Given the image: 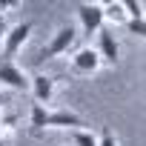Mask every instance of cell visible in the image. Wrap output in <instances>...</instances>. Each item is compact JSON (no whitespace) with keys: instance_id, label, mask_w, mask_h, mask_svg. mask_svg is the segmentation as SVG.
I'll return each mask as SVG.
<instances>
[{"instance_id":"obj_1","label":"cell","mask_w":146,"mask_h":146,"mask_svg":"<svg viewBox=\"0 0 146 146\" xmlns=\"http://www.w3.org/2000/svg\"><path fill=\"white\" fill-rule=\"evenodd\" d=\"M75 43H78V29H75V26H69V23H63V26L49 37V43L40 49L37 60H52V57L69 54L72 49H75Z\"/></svg>"},{"instance_id":"obj_2","label":"cell","mask_w":146,"mask_h":146,"mask_svg":"<svg viewBox=\"0 0 146 146\" xmlns=\"http://www.w3.org/2000/svg\"><path fill=\"white\" fill-rule=\"evenodd\" d=\"M32 32H35L32 23H15V26H9V32H6V37H3V54H6V60H12V57L29 43Z\"/></svg>"},{"instance_id":"obj_3","label":"cell","mask_w":146,"mask_h":146,"mask_svg":"<svg viewBox=\"0 0 146 146\" xmlns=\"http://www.w3.org/2000/svg\"><path fill=\"white\" fill-rule=\"evenodd\" d=\"M98 57H100V63L103 66H115L117 60H120V43H117V37H115V29H109V26H103L100 32H98Z\"/></svg>"},{"instance_id":"obj_4","label":"cell","mask_w":146,"mask_h":146,"mask_svg":"<svg viewBox=\"0 0 146 146\" xmlns=\"http://www.w3.org/2000/svg\"><path fill=\"white\" fill-rule=\"evenodd\" d=\"M0 86H6L12 92H26L29 89V75L15 60H3L0 63Z\"/></svg>"},{"instance_id":"obj_5","label":"cell","mask_w":146,"mask_h":146,"mask_svg":"<svg viewBox=\"0 0 146 146\" xmlns=\"http://www.w3.org/2000/svg\"><path fill=\"white\" fill-rule=\"evenodd\" d=\"M100 66L103 63H100V57H98V52L92 46H83V49H78L69 57V69L75 72V75H95Z\"/></svg>"},{"instance_id":"obj_6","label":"cell","mask_w":146,"mask_h":146,"mask_svg":"<svg viewBox=\"0 0 146 146\" xmlns=\"http://www.w3.org/2000/svg\"><path fill=\"white\" fill-rule=\"evenodd\" d=\"M78 20L83 35H98L103 29V12L100 3H78Z\"/></svg>"},{"instance_id":"obj_7","label":"cell","mask_w":146,"mask_h":146,"mask_svg":"<svg viewBox=\"0 0 146 146\" xmlns=\"http://www.w3.org/2000/svg\"><path fill=\"white\" fill-rule=\"evenodd\" d=\"M54 89H57V80L52 75H35V78H29V92H32V98H35L37 106L52 103Z\"/></svg>"},{"instance_id":"obj_8","label":"cell","mask_w":146,"mask_h":146,"mask_svg":"<svg viewBox=\"0 0 146 146\" xmlns=\"http://www.w3.org/2000/svg\"><path fill=\"white\" fill-rule=\"evenodd\" d=\"M46 129H83V117L78 112H69V109H57V112H49L46 117Z\"/></svg>"},{"instance_id":"obj_9","label":"cell","mask_w":146,"mask_h":146,"mask_svg":"<svg viewBox=\"0 0 146 146\" xmlns=\"http://www.w3.org/2000/svg\"><path fill=\"white\" fill-rule=\"evenodd\" d=\"M100 12H103V23H112V26H126V9L123 3H117V0H109V3H100ZM109 26V29H112Z\"/></svg>"},{"instance_id":"obj_10","label":"cell","mask_w":146,"mask_h":146,"mask_svg":"<svg viewBox=\"0 0 146 146\" xmlns=\"http://www.w3.org/2000/svg\"><path fill=\"white\" fill-rule=\"evenodd\" d=\"M69 137H72V146H98V135L92 129H72Z\"/></svg>"},{"instance_id":"obj_11","label":"cell","mask_w":146,"mask_h":146,"mask_svg":"<svg viewBox=\"0 0 146 146\" xmlns=\"http://www.w3.org/2000/svg\"><path fill=\"white\" fill-rule=\"evenodd\" d=\"M46 117H49V109L35 103V106H32V126H35L37 132H40V129H46Z\"/></svg>"},{"instance_id":"obj_12","label":"cell","mask_w":146,"mask_h":146,"mask_svg":"<svg viewBox=\"0 0 146 146\" xmlns=\"http://www.w3.org/2000/svg\"><path fill=\"white\" fill-rule=\"evenodd\" d=\"M126 29L132 35H137V37H146V20L143 17H129L126 20Z\"/></svg>"},{"instance_id":"obj_13","label":"cell","mask_w":146,"mask_h":146,"mask_svg":"<svg viewBox=\"0 0 146 146\" xmlns=\"http://www.w3.org/2000/svg\"><path fill=\"white\" fill-rule=\"evenodd\" d=\"M123 9H126V17H143V3L137 0H132V3H123Z\"/></svg>"},{"instance_id":"obj_14","label":"cell","mask_w":146,"mask_h":146,"mask_svg":"<svg viewBox=\"0 0 146 146\" xmlns=\"http://www.w3.org/2000/svg\"><path fill=\"white\" fill-rule=\"evenodd\" d=\"M98 146H120V143H117V137H115V135H112V132L106 129V132H103V135L98 137Z\"/></svg>"},{"instance_id":"obj_15","label":"cell","mask_w":146,"mask_h":146,"mask_svg":"<svg viewBox=\"0 0 146 146\" xmlns=\"http://www.w3.org/2000/svg\"><path fill=\"white\" fill-rule=\"evenodd\" d=\"M20 3H15V0H0V17H6L12 9H17Z\"/></svg>"},{"instance_id":"obj_16","label":"cell","mask_w":146,"mask_h":146,"mask_svg":"<svg viewBox=\"0 0 146 146\" xmlns=\"http://www.w3.org/2000/svg\"><path fill=\"white\" fill-rule=\"evenodd\" d=\"M6 32H9V23H6V17H0V43H3Z\"/></svg>"},{"instance_id":"obj_17","label":"cell","mask_w":146,"mask_h":146,"mask_svg":"<svg viewBox=\"0 0 146 146\" xmlns=\"http://www.w3.org/2000/svg\"><path fill=\"white\" fill-rule=\"evenodd\" d=\"M6 103H9V98H6V95H3V92H0V109H3V106H6Z\"/></svg>"},{"instance_id":"obj_18","label":"cell","mask_w":146,"mask_h":146,"mask_svg":"<svg viewBox=\"0 0 146 146\" xmlns=\"http://www.w3.org/2000/svg\"><path fill=\"white\" fill-rule=\"evenodd\" d=\"M0 146H6V143H3V140H0Z\"/></svg>"}]
</instances>
